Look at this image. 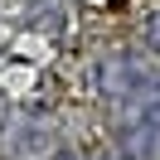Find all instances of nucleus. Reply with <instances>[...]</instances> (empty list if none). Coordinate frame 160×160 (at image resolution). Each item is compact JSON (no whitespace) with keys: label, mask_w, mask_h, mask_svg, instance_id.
<instances>
[{"label":"nucleus","mask_w":160,"mask_h":160,"mask_svg":"<svg viewBox=\"0 0 160 160\" xmlns=\"http://www.w3.org/2000/svg\"><path fill=\"white\" fill-rule=\"evenodd\" d=\"M53 160H78V155H73V150H58V155H53Z\"/></svg>","instance_id":"obj_2"},{"label":"nucleus","mask_w":160,"mask_h":160,"mask_svg":"<svg viewBox=\"0 0 160 160\" xmlns=\"http://www.w3.org/2000/svg\"><path fill=\"white\" fill-rule=\"evenodd\" d=\"M146 39H150V49H155V53H160V10H155V15H150V24H146Z\"/></svg>","instance_id":"obj_1"}]
</instances>
